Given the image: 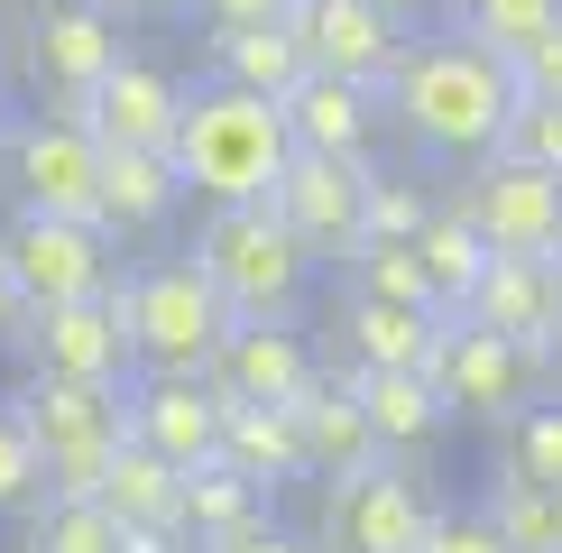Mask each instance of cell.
Wrapping results in <instances>:
<instances>
[{
  "instance_id": "1",
  "label": "cell",
  "mask_w": 562,
  "mask_h": 553,
  "mask_svg": "<svg viewBox=\"0 0 562 553\" xmlns=\"http://www.w3.org/2000/svg\"><path fill=\"white\" fill-rule=\"evenodd\" d=\"M379 111L425 157L471 167V157L498 148L507 111H517V83H507V56H488L471 37H406L396 65H387V83H379Z\"/></svg>"
},
{
  "instance_id": "2",
  "label": "cell",
  "mask_w": 562,
  "mask_h": 553,
  "mask_svg": "<svg viewBox=\"0 0 562 553\" xmlns=\"http://www.w3.org/2000/svg\"><path fill=\"white\" fill-rule=\"evenodd\" d=\"M286 157H295L286 111L259 102V92H231V83H194L176 111V138H167L184 203H268Z\"/></svg>"
},
{
  "instance_id": "3",
  "label": "cell",
  "mask_w": 562,
  "mask_h": 553,
  "mask_svg": "<svg viewBox=\"0 0 562 553\" xmlns=\"http://www.w3.org/2000/svg\"><path fill=\"white\" fill-rule=\"evenodd\" d=\"M184 259H194L203 286L231 305V323H295L304 286H314V249H304L268 203H203Z\"/></svg>"
},
{
  "instance_id": "4",
  "label": "cell",
  "mask_w": 562,
  "mask_h": 553,
  "mask_svg": "<svg viewBox=\"0 0 562 553\" xmlns=\"http://www.w3.org/2000/svg\"><path fill=\"white\" fill-rule=\"evenodd\" d=\"M10 415L37 452V498H92L111 471L121 433V387H75V379H19Z\"/></svg>"
},
{
  "instance_id": "5",
  "label": "cell",
  "mask_w": 562,
  "mask_h": 553,
  "mask_svg": "<svg viewBox=\"0 0 562 553\" xmlns=\"http://www.w3.org/2000/svg\"><path fill=\"white\" fill-rule=\"evenodd\" d=\"M121 323H130L138 369H184V379H203V360H213L222 332H231V305L203 286L194 259H138V268H121Z\"/></svg>"
},
{
  "instance_id": "6",
  "label": "cell",
  "mask_w": 562,
  "mask_h": 553,
  "mask_svg": "<svg viewBox=\"0 0 562 553\" xmlns=\"http://www.w3.org/2000/svg\"><path fill=\"white\" fill-rule=\"evenodd\" d=\"M0 184H10V213L102 222V138L75 111H19L0 129Z\"/></svg>"
},
{
  "instance_id": "7",
  "label": "cell",
  "mask_w": 562,
  "mask_h": 553,
  "mask_svg": "<svg viewBox=\"0 0 562 553\" xmlns=\"http://www.w3.org/2000/svg\"><path fill=\"white\" fill-rule=\"evenodd\" d=\"M10 56H19V83L37 92V111H75L83 121L92 83L130 56V37H121V19L92 10V0H37L29 29H10Z\"/></svg>"
},
{
  "instance_id": "8",
  "label": "cell",
  "mask_w": 562,
  "mask_h": 553,
  "mask_svg": "<svg viewBox=\"0 0 562 553\" xmlns=\"http://www.w3.org/2000/svg\"><path fill=\"white\" fill-rule=\"evenodd\" d=\"M0 268H10L19 305H83V295L121 286V240L102 222H56V213H10L0 222Z\"/></svg>"
},
{
  "instance_id": "9",
  "label": "cell",
  "mask_w": 562,
  "mask_h": 553,
  "mask_svg": "<svg viewBox=\"0 0 562 553\" xmlns=\"http://www.w3.org/2000/svg\"><path fill=\"white\" fill-rule=\"evenodd\" d=\"M29 360V379H75V387H130L138 351H130V323H121V286L83 295V305H37L10 341Z\"/></svg>"
},
{
  "instance_id": "10",
  "label": "cell",
  "mask_w": 562,
  "mask_h": 553,
  "mask_svg": "<svg viewBox=\"0 0 562 553\" xmlns=\"http://www.w3.org/2000/svg\"><path fill=\"white\" fill-rule=\"evenodd\" d=\"M452 213L488 240V259H553L562 249V176H535L517 157H471Z\"/></svg>"
},
{
  "instance_id": "11",
  "label": "cell",
  "mask_w": 562,
  "mask_h": 553,
  "mask_svg": "<svg viewBox=\"0 0 562 553\" xmlns=\"http://www.w3.org/2000/svg\"><path fill=\"white\" fill-rule=\"evenodd\" d=\"M425 379H434L442 415H471V425H507L517 406H535V387H544V360L452 314V323H442V341H434V360H425Z\"/></svg>"
},
{
  "instance_id": "12",
  "label": "cell",
  "mask_w": 562,
  "mask_h": 553,
  "mask_svg": "<svg viewBox=\"0 0 562 553\" xmlns=\"http://www.w3.org/2000/svg\"><path fill=\"white\" fill-rule=\"evenodd\" d=\"M425 526H434V498L396 461H379L360 479H323L314 553H425Z\"/></svg>"
},
{
  "instance_id": "13",
  "label": "cell",
  "mask_w": 562,
  "mask_h": 553,
  "mask_svg": "<svg viewBox=\"0 0 562 553\" xmlns=\"http://www.w3.org/2000/svg\"><path fill=\"white\" fill-rule=\"evenodd\" d=\"M121 433L138 452H157L167 471H213L222 461V397H213V379L138 369V379L121 387Z\"/></svg>"
},
{
  "instance_id": "14",
  "label": "cell",
  "mask_w": 562,
  "mask_h": 553,
  "mask_svg": "<svg viewBox=\"0 0 562 553\" xmlns=\"http://www.w3.org/2000/svg\"><path fill=\"white\" fill-rule=\"evenodd\" d=\"M360 194H369V157H286V176H277V194H268V213L295 230L304 249H314V268L323 259H350L360 249Z\"/></svg>"
},
{
  "instance_id": "15",
  "label": "cell",
  "mask_w": 562,
  "mask_h": 553,
  "mask_svg": "<svg viewBox=\"0 0 562 553\" xmlns=\"http://www.w3.org/2000/svg\"><path fill=\"white\" fill-rule=\"evenodd\" d=\"M286 37L304 46V75H341V83H387L396 46L415 29H396L387 10H369V0H286Z\"/></svg>"
},
{
  "instance_id": "16",
  "label": "cell",
  "mask_w": 562,
  "mask_h": 553,
  "mask_svg": "<svg viewBox=\"0 0 562 553\" xmlns=\"http://www.w3.org/2000/svg\"><path fill=\"white\" fill-rule=\"evenodd\" d=\"M203 379H213V397H231V406H295L304 387L323 379V360H314V341H304L295 323H231L222 351L203 360Z\"/></svg>"
},
{
  "instance_id": "17",
  "label": "cell",
  "mask_w": 562,
  "mask_h": 553,
  "mask_svg": "<svg viewBox=\"0 0 562 553\" xmlns=\"http://www.w3.org/2000/svg\"><path fill=\"white\" fill-rule=\"evenodd\" d=\"M176 111H184V83H176L157 56H138V46H130V56L92 83L83 129L102 138V148H167V138H176Z\"/></svg>"
},
{
  "instance_id": "18",
  "label": "cell",
  "mask_w": 562,
  "mask_h": 553,
  "mask_svg": "<svg viewBox=\"0 0 562 553\" xmlns=\"http://www.w3.org/2000/svg\"><path fill=\"white\" fill-rule=\"evenodd\" d=\"M461 323H480V332L517 341V351L544 360V341L562 332V276L553 259H488L480 286L461 295Z\"/></svg>"
},
{
  "instance_id": "19",
  "label": "cell",
  "mask_w": 562,
  "mask_h": 553,
  "mask_svg": "<svg viewBox=\"0 0 562 553\" xmlns=\"http://www.w3.org/2000/svg\"><path fill=\"white\" fill-rule=\"evenodd\" d=\"M286 415H295V433H304V479H360V471H379V461H387L379 433H369V415L350 406L341 369H323Z\"/></svg>"
},
{
  "instance_id": "20",
  "label": "cell",
  "mask_w": 562,
  "mask_h": 553,
  "mask_svg": "<svg viewBox=\"0 0 562 553\" xmlns=\"http://www.w3.org/2000/svg\"><path fill=\"white\" fill-rule=\"evenodd\" d=\"M277 111H286V138L304 157H369V138H379V121H387L379 92L341 83V75H304Z\"/></svg>"
},
{
  "instance_id": "21",
  "label": "cell",
  "mask_w": 562,
  "mask_h": 553,
  "mask_svg": "<svg viewBox=\"0 0 562 553\" xmlns=\"http://www.w3.org/2000/svg\"><path fill=\"white\" fill-rule=\"evenodd\" d=\"M341 387H350V406L369 415V433H379L387 461H396V452H425L434 433L452 425L425 369H341Z\"/></svg>"
},
{
  "instance_id": "22",
  "label": "cell",
  "mask_w": 562,
  "mask_h": 553,
  "mask_svg": "<svg viewBox=\"0 0 562 553\" xmlns=\"http://www.w3.org/2000/svg\"><path fill=\"white\" fill-rule=\"evenodd\" d=\"M184 213V184L167 148H102V230L111 240H148Z\"/></svg>"
},
{
  "instance_id": "23",
  "label": "cell",
  "mask_w": 562,
  "mask_h": 553,
  "mask_svg": "<svg viewBox=\"0 0 562 553\" xmlns=\"http://www.w3.org/2000/svg\"><path fill=\"white\" fill-rule=\"evenodd\" d=\"M442 323L452 314H425V305H379V295H341V351L350 369H425Z\"/></svg>"
},
{
  "instance_id": "24",
  "label": "cell",
  "mask_w": 562,
  "mask_h": 553,
  "mask_svg": "<svg viewBox=\"0 0 562 553\" xmlns=\"http://www.w3.org/2000/svg\"><path fill=\"white\" fill-rule=\"evenodd\" d=\"M222 471H240V479H259V489H295L304 479V433H295V415L286 406H231L222 397Z\"/></svg>"
},
{
  "instance_id": "25",
  "label": "cell",
  "mask_w": 562,
  "mask_h": 553,
  "mask_svg": "<svg viewBox=\"0 0 562 553\" xmlns=\"http://www.w3.org/2000/svg\"><path fill=\"white\" fill-rule=\"evenodd\" d=\"M249 526H268V489L259 479H240V471H184V489H176V535L184 553H213L231 535H249Z\"/></svg>"
},
{
  "instance_id": "26",
  "label": "cell",
  "mask_w": 562,
  "mask_h": 553,
  "mask_svg": "<svg viewBox=\"0 0 562 553\" xmlns=\"http://www.w3.org/2000/svg\"><path fill=\"white\" fill-rule=\"evenodd\" d=\"M213 83L259 92V102H286V92L304 83V46L286 37V19H277V29H213Z\"/></svg>"
},
{
  "instance_id": "27",
  "label": "cell",
  "mask_w": 562,
  "mask_h": 553,
  "mask_svg": "<svg viewBox=\"0 0 562 553\" xmlns=\"http://www.w3.org/2000/svg\"><path fill=\"white\" fill-rule=\"evenodd\" d=\"M176 489H184V471H167V461L138 452V443H121L111 471H102V489H92V507H102L111 526H157V535H176Z\"/></svg>"
},
{
  "instance_id": "28",
  "label": "cell",
  "mask_w": 562,
  "mask_h": 553,
  "mask_svg": "<svg viewBox=\"0 0 562 553\" xmlns=\"http://www.w3.org/2000/svg\"><path fill=\"white\" fill-rule=\"evenodd\" d=\"M406 249H415V268H425L434 305H442V314H461V295H471V286H480V268H488V240L452 213V203H434V222L415 230Z\"/></svg>"
},
{
  "instance_id": "29",
  "label": "cell",
  "mask_w": 562,
  "mask_h": 553,
  "mask_svg": "<svg viewBox=\"0 0 562 553\" xmlns=\"http://www.w3.org/2000/svg\"><path fill=\"white\" fill-rule=\"evenodd\" d=\"M19 517H29L19 553H121V526H111L92 498H29Z\"/></svg>"
},
{
  "instance_id": "30",
  "label": "cell",
  "mask_w": 562,
  "mask_h": 553,
  "mask_svg": "<svg viewBox=\"0 0 562 553\" xmlns=\"http://www.w3.org/2000/svg\"><path fill=\"white\" fill-rule=\"evenodd\" d=\"M442 10H452V37L488 46V56H517L526 37H544L562 19V0H442Z\"/></svg>"
},
{
  "instance_id": "31",
  "label": "cell",
  "mask_w": 562,
  "mask_h": 553,
  "mask_svg": "<svg viewBox=\"0 0 562 553\" xmlns=\"http://www.w3.org/2000/svg\"><path fill=\"white\" fill-rule=\"evenodd\" d=\"M507 479H535V489H562V397H535L507 415Z\"/></svg>"
},
{
  "instance_id": "32",
  "label": "cell",
  "mask_w": 562,
  "mask_h": 553,
  "mask_svg": "<svg viewBox=\"0 0 562 553\" xmlns=\"http://www.w3.org/2000/svg\"><path fill=\"white\" fill-rule=\"evenodd\" d=\"M425 222H434V194H425V184H415V176H396V167H369V194H360V240L406 249Z\"/></svg>"
},
{
  "instance_id": "33",
  "label": "cell",
  "mask_w": 562,
  "mask_h": 553,
  "mask_svg": "<svg viewBox=\"0 0 562 553\" xmlns=\"http://www.w3.org/2000/svg\"><path fill=\"white\" fill-rule=\"evenodd\" d=\"M480 517L498 526L507 553H562V535H553V489H535V479H507V471H498V489H488Z\"/></svg>"
},
{
  "instance_id": "34",
  "label": "cell",
  "mask_w": 562,
  "mask_h": 553,
  "mask_svg": "<svg viewBox=\"0 0 562 553\" xmlns=\"http://www.w3.org/2000/svg\"><path fill=\"white\" fill-rule=\"evenodd\" d=\"M341 268H350V295H379V305H425V314H442V305H434V286H425V268H415V249L360 240Z\"/></svg>"
},
{
  "instance_id": "35",
  "label": "cell",
  "mask_w": 562,
  "mask_h": 553,
  "mask_svg": "<svg viewBox=\"0 0 562 553\" xmlns=\"http://www.w3.org/2000/svg\"><path fill=\"white\" fill-rule=\"evenodd\" d=\"M488 157H517V167H535V176H562V102H517Z\"/></svg>"
},
{
  "instance_id": "36",
  "label": "cell",
  "mask_w": 562,
  "mask_h": 553,
  "mask_svg": "<svg viewBox=\"0 0 562 553\" xmlns=\"http://www.w3.org/2000/svg\"><path fill=\"white\" fill-rule=\"evenodd\" d=\"M507 83H517V102H562V19L507 56Z\"/></svg>"
},
{
  "instance_id": "37",
  "label": "cell",
  "mask_w": 562,
  "mask_h": 553,
  "mask_svg": "<svg viewBox=\"0 0 562 553\" xmlns=\"http://www.w3.org/2000/svg\"><path fill=\"white\" fill-rule=\"evenodd\" d=\"M29 498H37V452H29V433H19L10 397H0V517H19Z\"/></svg>"
},
{
  "instance_id": "38",
  "label": "cell",
  "mask_w": 562,
  "mask_h": 553,
  "mask_svg": "<svg viewBox=\"0 0 562 553\" xmlns=\"http://www.w3.org/2000/svg\"><path fill=\"white\" fill-rule=\"evenodd\" d=\"M425 553H507V544H498V526H488L480 507H434Z\"/></svg>"
},
{
  "instance_id": "39",
  "label": "cell",
  "mask_w": 562,
  "mask_h": 553,
  "mask_svg": "<svg viewBox=\"0 0 562 553\" xmlns=\"http://www.w3.org/2000/svg\"><path fill=\"white\" fill-rule=\"evenodd\" d=\"M184 19H203V29H277L286 0H184Z\"/></svg>"
},
{
  "instance_id": "40",
  "label": "cell",
  "mask_w": 562,
  "mask_h": 553,
  "mask_svg": "<svg viewBox=\"0 0 562 553\" xmlns=\"http://www.w3.org/2000/svg\"><path fill=\"white\" fill-rule=\"evenodd\" d=\"M213 553H314V535H286V526H249V535H231Z\"/></svg>"
},
{
  "instance_id": "41",
  "label": "cell",
  "mask_w": 562,
  "mask_h": 553,
  "mask_svg": "<svg viewBox=\"0 0 562 553\" xmlns=\"http://www.w3.org/2000/svg\"><path fill=\"white\" fill-rule=\"evenodd\" d=\"M92 10H111V19H184V0H92Z\"/></svg>"
},
{
  "instance_id": "42",
  "label": "cell",
  "mask_w": 562,
  "mask_h": 553,
  "mask_svg": "<svg viewBox=\"0 0 562 553\" xmlns=\"http://www.w3.org/2000/svg\"><path fill=\"white\" fill-rule=\"evenodd\" d=\"M19 323H29V305H19V286H10V268H0V351L19 341Z\"/></svg>"
},
{
  "instance_id": "43",
  "label": "cell",
  "mask_w": 562,
  "mask_h": 553,
  "mask_svg": "<svg viewBox=\"0 0 562 553\" xmlns=\"http://www.w3.org/2000/svg\"><path fill=\"white\" fill-rule=\"evenodd\" d=\"M121 553H184V535H157V526H121Z\"/></svg>"
},
{
  "instance_id": "44",
  "label": "cell",
  "mask_w": 562,
  "mask_h": 553,
  "mask_svg": "<svg viewBox=\"0 0 562 553\" xmlns=\"http://www.w3.org/2000/svg\"><path fill=\"white\" fill-rule=\"evenodd\" d=\"M369 10H387L396 29H415V19H442V0H369Z\"/></svg>"
},
{
  "instance_id": "45",
  "label": "cell",
  "mask_w": 562,
  "mask_h": 553,
  "mask_svg": "<svg viewBox=\"0 0 562 553\" xmlns=\"http://www.w3.org/2000/svg\"><path fill=\"white\" fill-rule=\"evenodd\" d=\"M544 379H553V397H562V332L544 341Z\"/></svg>"
},
{
  "instance_id": "46",
  "label": "cell",
  "mask_w": 562,
  "mask_h": 553,
  "mask_svg": "<svg viewBox=\"0 0 562 553\" xmlns=\"http://www.w3.org/2000/svg\"><path fill=\"white\" fill-rule=\"evenodd\" d=\"M19 121V102H10V75H0V129H10Z\"/></svg>"
},
{
  "instance_id": "47",
  "label": "cell",
  "mask_w": 562,
  "mask_h": 553,
  "mask_svg": "<svg viewBox=\"0 0 562 553\" xmlns=\"http://www.w3.org/2000/svg\"><path fill=\"white\" fill-rule=\"evenodd\" d=\"M0 46H10V0H0Z\"/></svg>"
},
{
  "instance_id": "48",
  "label": "cell",
  "mask_w": 562,
  "mask_h": 553,
  "mask_svg": "<svg viewBox=\"0 0 562 553\" xmlns=\"http://www.w3.org/2000/svg\"><path fill=\"white\" fill-rule=\"evenodd\" d=\"M553 535H562V489H553Z\"/></svg>"
},
{
  "instance_id": "49",
  "label": "cell",
  "mask_w": 562,
  "mask_h": 553,
  "mask_svg": "<svg viewBox=\"0 0 562 553\" xmlns=\"http://www.w3.org/2000/svg\"><path fill=\"white\" fill-rule=\"evenodd\" d=\"M553 276H562V249H553Z\"/></svg>"
}]
</instances>
